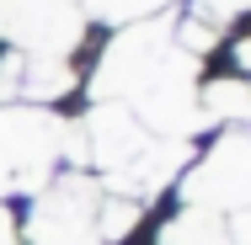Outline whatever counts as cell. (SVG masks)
<instances>
[{
  "label": "cell",
  "instance_id": "6da1fadb",
  "mask_svg": "<svg viewBox=\"0 0 251 245\" xmlns=\"http://www.w3.org/2000/svg\"><path fill=\"white\" fill-rule=\"evenodd\" d=\"M80 149L101 171L97 187H107V197H128V202L155 197L187 165V144L145 134L134 123V112L118 107V101H97L91 107V117L80 123Z\"/></svg>",
  "mask_w": 251,
  "mask_h": 245
},
{
  "label": "cell",
  "instance_id": "7a4b0ae2",
  "mask_svg": "<svg viewBox=\"0 0 251 245\" xmlns=\"http://www.w3.org/2000/svg\"><path fill=\"white\" fill-rule=\"evenodd\" d=\"M70 123L49 107H0V197L11 192H43L64 155Z\"/></svg>",
  "mask_w": 251,
  "mask_h": 245
},
{
  "label": "cell",
  "instance_id": "3957f363",
  "mask_svg": "<svg viewBox=\"0 0 251 245\" xmlns=\"http://www.w3.org/2000/svg\"><path fill=\"white\" fill-rule=\"evenodd\" d=\"M171 22L176 16H145V22H128L118 38H112V48L101 53L97 75H91V96L97 101H123L134 96L145 80H155L166 64H171Z\"/></svg>",
  "mask_w": 251,
  "mask_h": 245
},
{
  "label": "cell",
  "instance_id": "277c9868",
  "mask_svg": "<svg viewBox=\"0 0 251 245\" xmlns=\"http://www.w3.org/2000/svg\"><path fill=\"white\" fill-rule=\"evenodd\" d=\"M97 208H101V187L91 176L70 171L64 181H49L43 192L32 197L27 245H101Z\"/></svg>",
  "mask_w": 251,
  "mask_h": 245
},
{
  "label": "cell",
  "instance_id": "5b68a950",
  "mask_svg": "<svg viewBox=\"0 0 251 245\" xmlns=\"http://www.w3.org/2000/svg\"><path fill=\"white\" fill-rule=\"evenodd\" d=\"M86 32V11L75 0H0V38L27 59H64Z\"/></svg>",
  "mask_w": 251,
  "mask_h": 245
},
{
  "label": "cell",
  "instance_id": "8992f818",
  "mask_svg": "<svg viewBox=\"0 0 251 245\" xmlns=\"http://www.w3.org/2000/svg\"><path fill=\"white\" fill-rule=\"evenodd\" d=\"M187 208H208V213H235L251 208V134H225L219 144L203 155L187 176Z\"/></svg>",
  "mask_w": 251,
  "mask_h": 245
},
{
  "label": "cell",
  "instance_id": "52a82bcc",
  "mask_svg": "<svg viewBox=\"0 0 251 245\" xmlns=\"http://www.w3.org/2000/svg\"><path fill=\"white\" fill-rule=\"evenodd\" d=\"M70 86H75V75H70L64 59H27V53H22V101H27V107L64 101Z\"/></svg>",
  "mask_w": 251,
  "mask_h": 245
},
{
  "label": "cell",
  "instance_id": "ba28073f",
  "mask_svg": "<svg viewBox=\"0 0 251 245\" xmlns=\"http://www.w3.org/2000/svg\"><path fill=\"white\" fill-rule=\"evenodd\" d=\"M160 245H230V235H225V213L187 208V213H176V219L160 229Z\"/></svg>",
  "mask_w": 251,
  "mask_h": 245
},
{
  "label": "cell",
  "instance_id": "9c48e42d",
  "mask_svg": "<svg viewBox=\"0 0 251 245\" xmlns=\"http://www.w3.org/2000/svg\"><path fill=\"white\" fill-rule=\"evenodd\" d=\"M198 107H203V117H235V123H246L251 117V91L241 80H214L198 96Z\"/></svg>",
  "mask_w": 251,
  "mask_h": 245
},
{
  "label": "cell",
  "instance_id": "30bf717a",
  "mask_svg": "<svg viewBox=\"0 0 251 245\" xmlns=\"http://www.w3.org/2000/svg\"><path fill=\"white\" fill-rule=\"evenodd\" d=\"M171 43L187 53V59H198V53H208L214 43H219V22H214V16H203V11H193V16L171 22Z\"/></svg>",
  "mask_w": 251,
  "mask_h": 245
},
{
  "label": "cell",
  "instance_id": "8fae6325",
  "mask_svg": "<svg viewBox=\"0 0 251 245\" xmlns=\"http://www.w3.org/2000/svg\"><path fill=\"white\" fill-rule=\"evenodd\" d=\"M134 224H139V202H128V197H107V192H101V208H97V235H101V245L123 240Z\"/></svg>",
  "mask_w": 251,
  "mask_h": 245
},
{
  "label": "cell",
  "instance_id": "7c38bea8",
  "mask_svg": "<svg viewBox=\"0 0 251 245\" xmlns=\"http://www.w3.org/2000/svg\"><path fill=\"white\" fill-rule=\"evenodd\" d=\"M160 5H166V0H86L91 16H107V22H118V27L145 22V16H160Z\"/></svg>",
  "mask_w": 251,
  "mask_h": 245
},
{
  "label": "cell",
  "instance_id": "4fadbf2b",
  "mask_svg": "<svg viewBox=\"0 0 251 245\" xmlns=\"http://www.w3.org/2000/svg\"><path fill=\"white\" fill-rule=\"evenodd\" d=\"M225 235H230V245H251V208H235L225 219Z\"/></svg>",
  "mask_w": 251,
  "mask_h": 245
},
{
  "label": "cell",
  "instance_id": "5bb4252c",
  "mask_svg": "<svg viewBox=\"0 0 251 245\" xmlns=\"http://www.w3.org/2000/svg\"><path fill=\"white\" fill-rule=\"evenodd\" d=\"M203 16H214V22H225V16H235V11H251V0H198Z\"/></svg>",
  "mask_w": 251,
  "mask_h": 245
},
{
  "label": "cell",
  "instance_id": "9a60e30c",
  "mask_svg": "<svg viewBox=\"0 0 251 245\" xmlns=\"http://www.w3.org/2000/svg\"><path fill=\"white\" fill-rule=\"evenodd\" d=\"M0 245H22V235H16V219L0 208Z\"/></svg>",
  "mask_w": 251,
  "mask_h": 245
},
{
  "label": "cell",
  "instance_id": "2e32d148",
  "mask_svg": "<svg viewBox=\"0 0 251 245\" xmlns=\"http://www.w3.org/2000/svg\"><path fill=\"white\" fill-rule=\"evenodd\" d=\"M235 64H241V69H251V38H241V43H235Z\"/></svg>",
  "mask_w": 251,
  "mask_h": 245
}]
</instances>
